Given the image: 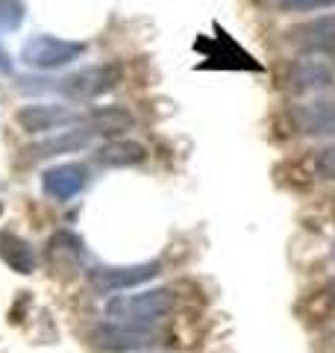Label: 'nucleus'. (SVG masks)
<instances>
[{"mask_svg":"<svg viewBox=\"0 0 335 353\" xmlns=\"http://www.w3.org/2000/svg\"><path fill=\"white\" fill-rule=\"evenodd\" d=\"M121 80V68L118 65H92V68L74 71L62 80H48L50 85L44 92H56L71 101H94V97L106 94L109 88H115Z\"/></svg>","mask_w":335,"mask_h":353,"instance_id":"f257e3e1","label":"nucleus"},{"mask_svg":"<svg viewBox=\"0 0 335 353\" xmlns=\"http://www.w3.org/2000/svg\"><path fill=\"white\" fill-rule=\"evenodd\" d=\"M292 121L306 136H335V101H312L292 109Z\"/></svg>","mask_w":335,"mask_h":353,"instance_id":"1a4fd4ad","label":"nucleus"},{"mask_svg":"<svg viewBox=\"0 0 335 353\" xmlns=\"http://www.w3.org/2000/svg\"><path fill=\"white\" fill-rule=\"evenodd\" d=\"M176 306V294L171 289H156V292H141V294H124L109 301L106 312L112 318H121L124 324H148L156 318L168 315Z\"/></svg>","mask_w":335,"mask_h":353,"instance_id":"f03ea898","label":"nucleus"},{"mask_svg":"<svg viewBox=\"0 0 335 353\" xmlns=\"http://www.w3.org/2000/svg\"><path fill=\"white\" fill-rule=\"evenodd\" d=\"M318 174L323 180H335V145L318 153Z\"/></svg>","mask_w":335,"mask_h":353,"instance_id":"a211bd4d","label":"nucleus"},{"mask_svg":"<svg viewBox=\"0 0 335 353\" xmlns=\"http://www.w3.org/2000/svg\"><path fill=\"white\" fill-rule=\"evenodd\" d=\"M132 115L127 109L121 106H103V109H94L92 115H88V127L94 132H106V136H121V132L132 130Z\"/></svg>","mask_w":335,"mask_h":353,"instance_id":"ddd939ff","label":"nucleus"},{"mask_svg":"<svg viewBox=\"0 0 335 353\" xmlns=\"http://www.w3.org/2000/svg\"><path fill=\"white\" fill-rule=\"evenodd\" d=\"M156 274H159V262H141V265H121V268H92L88 280L100 292H118L148 283Z\"/></svg>","mask_w":335,"mask_h":353,"instance_id":"423d86ee","label":"nucleus"},{"mask_svg":"<svg viewBox=\"0 0 335 353\" xmlns=\"http://www.w3.org/2000/svg\"><path fill=\"white\" fill-rule=\"evenodd\" d=\"M283 12H315V9H329L335 0H276Z\"/></svg>","mask_w":335,"mask_h":353,"instance_id":"f3484780","label":"nucleus"},{"mask_svg":"<svg viewBox=\"0 0 335 353\" xmlns=\"http://www.w3.org/2000/svg\"><path fill=\"white\" fill-rule=\"evenodd\" d=\"M148 157L139 141H109L106 148L97 150V162L106 168H127V165H139Z\"/></svg>","mask_w":335,"mask_h":353,"instance_id":"f8f14e48","label":"nucleus"},{"mask_svg":"<svg viewBox=\"0 0 335 353\" xmlns=\"http://www.w3.org/2000/svg\"><path fill=\"white\" fill-rule=\"evenodd\" d=\"M85 121L83 112L71 106H56V103H32L18 112V124L27 132H48V130H71L74 124Z\"/></svg>","mask_w":335,"mask_h":353,"instance_id":"20e7f679","label":"nucleus"},{"mask_svg":"<svg viewBox=\"0 0 335 353\" xmlns=\"http://www.w3.org/2000/svg\"><path fill=\"white\" fill-rule=\"evenodd\" d=\"M50 256L56 262V268H68V262L77 265V259H80V241H77L74 236L68 233H59L53 241H50Z\"/></svg>","mask_w":335,"mask_h":353,"instance_id":"2eb2a0df","label":"nucleus"},{"mask_svg":"<svg viewBox=\"0 0 335 353\" xmlns=\"http://www.w3.org/2000/svg\"><path fill=\"white\" fill-rule=\"evenodd\" d=\"M83 53H85L83 41H68L59 36H32L21 48V62L39 71H53L77 62Z\"/></svg>","mask_w":335,"mask_h":353,"instance_id":"7ed1b4c3","label":"nucleus"},{"mask_svg":"<svg viewBox=\"0 0 335 353\" xmlns=\"http://www.w3.org/2000/svg\"><path fill=\"white\" fill-rule=\"evenodd\" d=\"M85 183H88V171L80 162H65L41 174V189L53 201H71V197H77L85 189Z\"/></svg>","mask_w":335,"mask_h":353,"instance_id":"0eeeda50","label":"nucleus"},{"mask_svg":"<svg viewBox=\"0 0 335 353\" xmlns=\"http://www.w3.org/2000/svg\"><path fill=\"white\" fill-rule=\"evenodd\" d=\"M335 80V71L329 62L323 59H303L292 65V71H288V85L294 88V92H312V88H323Z\"/></svg>","mask_w":335,"mask_h":353,"instance_id":"9b49d317","label":"nucleus"},{"mask_svg":"<svg viewBox=\"0 0 335 353\" xmlns=\"http://www.w3.org/2000/svg\"><path fill=\"white\" fill-rule=\"evenodd\" d=\"M332 256H335V248H332Z\"/></svg>","mask_w":335,"mask_h":353,"instance_id":"412c9836","label":"nucleus"},{"mask_svg":"<svg viewBox=\"0 0 335 353\" xmlns=\"http://www.w3.org/2000/svg\"><path fill=\"white\" fill-rule=\"evenodd\" d=\"M156 333L139 324H109L92 333V341L100 350H130V347H144L153 345Z\"/></svg>","mask_w":335,"mask_h":353,"instance_id":"6e6552de","label":"nucleus"},{"mask_svg":"<svg viewBox=\"0 0 335 353\" xmlns=\"http://www.w3.org/2000/svg\"><path fill=\"white\" fill-rule=\"evenodd\" d=\"M288 39L300 53H335V15L312 18L306 24L288 30Z\"/></svg>","mask_w":335,"mask_h":353,"instance_id":"39448f33","label":"nucleus"},{"mask_svg":"<svg viewBox=\"0 0 335 353\" xmlns=\"http://www.w3.org/2000/svg\"><path fill=\"white\" fill-rule=\"evenodd\" d=\"M24 24V0H0V32H12Z\"/></svg>","mask_w":335,"mask_h":353,"instance_id":"dca6fc26","label":"nucleus"},{"mask_svg":"<svg viewBox=\"0 0 335 353\" xmlns=\"http://www.w3.org/2000/svg\"><path fill=\"white\" fill-rule=\"evenodd\" d=\"M97 132L92 127H74V130H62L59 136H53L48 141H39L32 145L30 153L36 159H50V157H62V153H77V150H85L88 145L94 141Z\"/></svg>","mask_w":335,"mask_h":353,"instance_id":"9d476101","label":"nucleus"},{"mask_svg":"<svg viewBox=\"0 0 335 353\" xmlns=\"http://www.w3.org/2000/svg\"><path fill=\"white\" fill-rule=\"evenodd\" d=\"M9 71H12V62H9L6 50H0V74H9Z\"/></svg>","mask_w":335,"mask_h":353,"instance_id":"6ab92c4d","label":"nucleus"},{"mask_svg":"<svg viewBox=\"0 0 335 353\" xmlns=\"http://www.w3.org/2000/svg\"><path fill=\"white\" fill-rule=\"evenodd\" d=\"M329 294H332V297H335V280H332V283H329Z\"/></svg>","mask_w":335,"mask_h":353,"instance_id":"aec40b11","label":"nucleus"},{"mask_svg":"<svg viewBox=\"0 0 335 353\" xmlns=\"http://www.w3.org/2000/svg\"><path fill=\"white\" fill-rule=\"evenodd\" d=\"M0 256H3L15 271L30 274L36 265V253L24 239H18L15 233H0Z\"/></svg>","mask_w":335,"mask_h":353,"instance_id":"4468645a","label":"nucleus"}]
</instances>
